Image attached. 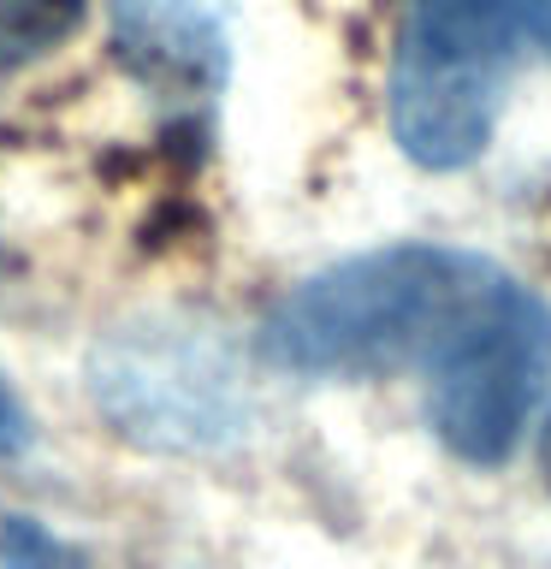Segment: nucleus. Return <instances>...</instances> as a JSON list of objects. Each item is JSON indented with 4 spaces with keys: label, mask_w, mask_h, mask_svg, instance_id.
Returning <instances> with one entry per match:
<instances>
[{
    "label": "nucleus",
    "mask_w": 551,
    "mask_h": 569,
    "mask_svg": "<svg viewBox=\"0 0 551 569\" xmlns=\"http://www.w3.org/2000/svg\"><path fill=\"white\" fill-rule=\"evenodd\" d=\"M504 279L487 256L398 243L338 261L267 315L261 350L291 373H398L433 368L451 332Z\"/></svg>",
    "instance_id": "nucleus-1"
},
{
    "label": "nucleus",
    "mask_w": 551,
    "mask_h": 569,
    "mask_svg": "<svg viewBox=\"0 0 551 569\" xmlns=\"http://www.w3.org/2000/svg\"><path fill=\"white\" fill-rule=\"evenodd\" d=\"M515 42L504 0H409L391 60V131L409 160L451 172L487 149Z\"/></svg>",
    "instance_id": "nucleus-2"
},
{
    "label": "nucleus",
    "mask_w": 551,
    "mask_h": 569,
    "mask_svg": "<svg viewBox=\"0 0 551 569\" xmlns=\"http://www.w3.org/2000/svg\"><path fill=\"white\" fill-rule=\"evenodd\" d=\"M551 380V309L510 273L480 297L427 368V416L462 462H504Z\"/></svg>",
    "instance_id": "nucleus-3"
},
{
    "label": "nucleus",
    "mask_w": 551,
    "mask_h": 569,
    "mask_svg": "<svg viewBox=\"0 0 551 569\" xmlns=\"http://www.w3.org/2000/svg\"><path fill=\"white\" fill-rule=\"evenodd\" d=\"M83 18V0H0V66H24L66 42Z\"/></svg>",
    "instance_id": "nucleus-4"
},
{
    "label": "nucleus",
    "mask_w": 551,
    "mask_h": 569,
    "mask_svg": "<svg viewBox=\"0 0 551 569\" xmlns=\"http://www.w3.org/2000/svg\"><path fill=\"white\" fill-rule=\"evenodd\" d=\"M0 551H7V569H66L60 546H53L48 533H36L30 522H12L0 533Z\"/></svg>",
    "instance_id": "nucleus-5"
},
{
    "label": "nucleus",
    "mask_w": 551,
    "mask_h": 569,
    "mask_svg": "<svg viewBox=\"0 0 551 569\" xmlns=\"http://www.w3.org/2000/svg\"><path fill=\"white\" fill-rule=\"evenodd\" d=\"M24 439H30V421H24V409H18V398L7 391V380H0V457L24 451Z\"/></svg>",
    "instance_id": "nucleus-6"
},
{
    "label": "nucleus",
    "mask_w": 551,
    "mask_h": 569,
    "mask_svg": "<svg viewBox=\"0 0 551 569\" xmlns=\"http://www.w3.org/2000/svg\"><path fill=\"white\" fill-rule=\"evenodd\" d=\"M504 7H510V18H515V30L551 48V0H504Z\"/></svg>",
    "instance_id": "nucleus-7"
}]
</instances>
